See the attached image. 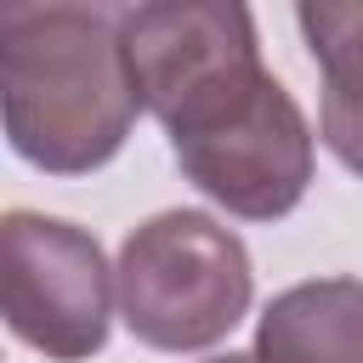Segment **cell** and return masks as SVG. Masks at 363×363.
Segmentation results:
<instances>
[{
	"instance_id": "6da1fadb",
	"label": "cell",
	"mask_w": 363,
	"mask_h": 363,
	"mask_svg": "<svg viewBox=\"0 0 363 363\" xmlns=\"http://www.w3.org/2000/svg\"><path fill=\"white\" fill-rule=\"evenodd\" d=\"M119 23L125 6H0V125L23 164L45 176H91L125 147L142 96Z\"/></svg>"
},
{
	"instance_id": "7a4b0ae2",
	"label": "cell",
	"mask_w": 363,
	"mask_h": 363,
	"mask_svg": "<svg viewBox=\"0 0 363 363\" xmlns=\"http://www.w3.org/2000/svg\"><path fill=\"white\" fill-rule=\"evenodd\" d=\"M119 318L153 352L221 346L255 301V267L233 227L204 210H159L119 244Z\"/></svg>"
},
{
	"instance_id": "3957f363",
	"label": "cell",
	"mask_w": 363,
	"mask_h": 363,
	"mask_svg": "<svg viewBox=\"0 0 363 363\" xmlns=\"http://www.w3.org/2000/svg\"><path fill=\"white\" fill-rule=\"evenodd\" d=\"M125 62L142 108L164 125V136H187L227 113L244 91L267 79L261 40L250 6L233 0H147L125 6L119 23Z\"/></svg>"
},
{
	"instance_id": "277c9868",
	"label": "cell",
	"mask_w": 363,
	"mask_h": 363,
	"mask_svg": "<svg viewBox=\"0 0 363 363\" xmlns=\"http://www.w3.org/2000/svg\"><path fill=\"white\" fill-rule=\"evenodd\" d=\"M113 301L119 278L85 227L40 210L0 216V312L28 352L51 363L96 357L113 329Z\"/></svg>"
},
{
	"instance_id": "5b68a950",
	"label": "cell",
	"mask_w": 363,
	"mask_h": 363,
	"mask_svg": "<svg viewBox=\"0 0 363 363\" xmlns=\"http://www.w3.org/2000/svg\"><path fill=\"white\" fill-rule=\"evenodd\" d=\"M170 153H176L182 176L210 204H221L227 216H238V221H284L312 187L318 136H312L301 102L267 74L227 113H216L210 125L176 136Z\"/></svg>"
},
{
	"instance_id": "8992f818",
	"label": "cell",
	"mask_w": 363,
	"mask_h": 363,
	"mask_svg": "<svg viewBox=\"0 0 363 363\" xmlns=\"http://www.w3.org/2000/svg\"><path fill=\"white\" fill-rule=\"evenodd\" d=\"M255 363H363V278H306L255 318Z\"/></svg>"
},
{
	"instance_id": "52a82bcc",
	"label": "cell",
	"mask_w": 363,
	"mask_h": 363,
	"mask_svg": "<svg viewBox=\"0 0 363 363\" xmlns=\"http://www.w3.org/2000/svg\"><path fill=\"white\" fill-rule=\"evenodd\" d=\"M295 23L323 74L318 136L352 176H363V0H301Z\"/></svg>"
},
{
	"instance_id": "ba28073f",
	"label": "cell",
	"mask_w": 363,
	"mask_h": 363,
	"mask_svg": "<svg viewBox=\"0 0 363 363\" xmlns=\"http://www.w3.org/2000/svg\"><path fill=\"white\" fill-rule=\"evenodd\" d=\"M204 363H255V352H216V357H204Z\"/></svg>"
}]
</instances>
